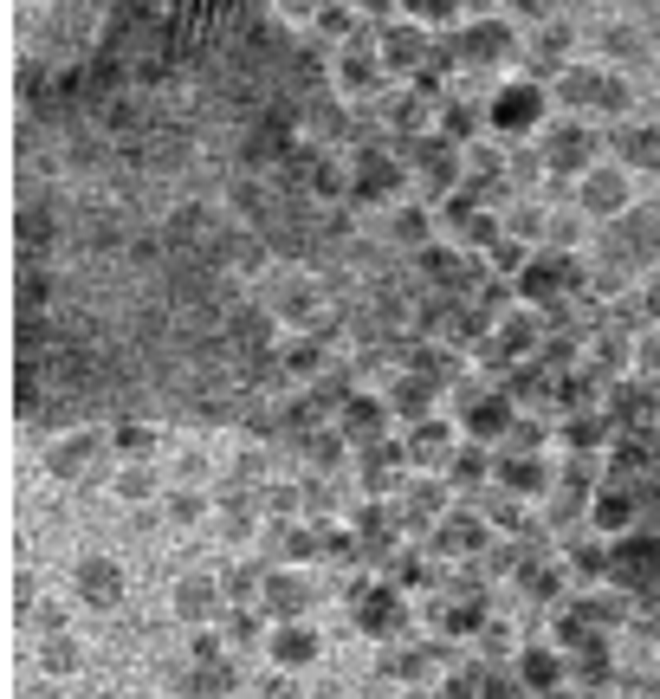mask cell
<instances>
[{"label": "cell", "mask_w": 660, "mask_h": 699, "mask_svg": "<svg viewBox=\"0 0 660 699\" xmlns=\"http://www.w3.org/2000/svg\"><path fill=\"white\" fill-rule=\"evenodd\" d=\"M538 111H544V98H538V91H525V85H518V91H505V98L492 104V117H499V130H525V123L538 117Z\"/></svg>", "instance_id": "1"}, {"label": "cell", "mask_w": 660, "mask_h": 699, "mask_svg": "<svg viewBox=\"0 0 660 699\" xmlns=\"http://www.w3.org/2000/svg\"><path fill=\"white\" fill-rule=\"evenodd\" d=\"M466 52H473V59H492V52H505V26H466Z\"/></svg>", "instance_id": "2"}, {"label": "cell", "mask_w": 660, "mask_h": 699, "mask_svg": "<svg viewBox=\"0 0 660 699\" xmlns=\"http://www.w3.org/2000/svg\"><path fill=\"white\" fill-rule=\"evenodd\" d=\"M169 240H208V208H182L169 221Z\"/></svg>", "instance_id": "3"}, {"label": "cell", "mask_w": 660, "mask_h": 699, "mask_svg": "<svg viewBox=\"0 0 660 699\" xmlns=\"http://www.w3.org/2000/svg\"><path fill=\"white\" fill-rule=\"evenodd\" d=\"M583 201H596V208H615V201H622V182H615V175H596V182L583 188Z\"/></svg>", "instance_id": "4"}]
</instances>
